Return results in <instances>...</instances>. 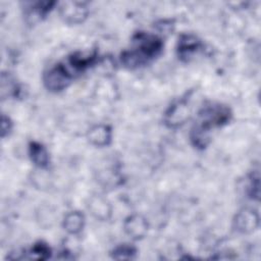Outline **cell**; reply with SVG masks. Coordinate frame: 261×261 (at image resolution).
Instances as JSON below:
<instances>
[{
	"instance_id": "obj_1",
	"label": "cell",
	"mask_w": 261,
	"mask_h": 261,
	"mask_svg": "<svg viewBox=\"0 0 261 261\" xmlns=\"http://www.w3.org/2000/svg\"><path fill=\"white\" fill-rule=\"evenodd\" d=\"M231 113L228 107L220 104H210L203 107L191 132V140L197 148H205L210 139V132L226 124Z\"/></svg>"
},
{
	"instance_id": "obj_2",
	"label": "cell",
	"mask_w": 261,
	"mask_h": 261,
	"mask_svg": "<svg viewBox=\"0 0 261 261\" xmlns=\"http://www.w3.org/2000/svg\"><path fill=\"white\" fill-rule=\"evenodd\" d=\"M163 47L162 40L150 33L139 32L133 37L132 47L123 51L120 61L127 68H137L157 57Z\"/></svg>"
},
{
	"instance_id": "obj_3",
	"label": "cell",
	"mask_w": 261,
	"mask_h": 261,
	"mask_svg": "<svg viewBox=\"0 0 261 261\" xmlns=\"http://www.w3.org/2000/svg\"><path fill=\"white\" fill-rule=\"evenodd\" d=\"M44 84L49 91L52 92H59L65 89L72 79L64 69L61 62L55 64L54 66L50 67L43 76Z\"/></svg>"
},
{
	"instance_id": "obj_4",
	"label": "cell",
	"mask_w": 261,
	"mask_h": 261,
	"mask_svg": "<svg viewBox=\"0 0 261 261\" xmlns=\"http://www.w3.org/2000/svg\"><path fill=\"white\" fill-rule=\"evenodd\" d=\"M200 41L193 35H181L178 39L177 53L181 60H188L200 48Z\"/></svg>"
},
{
	"instance_id": "obj_5",
	"label": "cell",
	"mask_w": 261,
	"mask_h": 261,
	"mask_svg": "<svg viewBox=\"0 0 261 261\" xmlns=\"http://www.w3.org/2000/svg\"><path fill=\"white\" fill-rule=\"evenodd\" d=\"M237 228L242 232H249L256 228L258 225V216L253 211H243L237 216Z\"/></svg>"
},
{
	"instance_id": "obj_6",
	"label": "cell",
	"mask_w": 261,
	"mask_h": 261,
	"mask_svg": "<svg viewBox=\"0 0 261 261\" xmlns=\"http://www.w3.org/2000/svg\"><path fill=\"white\" fill-rule=\"evenodd\" d=\"M29 153L31 160L39 167H46L49 163V155L45 147L38 143L32 142L29 147Z\"/></svg>"
},
{
	"instance_id": "obj_7",
	"label": "cell",
	"mask_w": 261,
	"mask_h": 261,
	"mask_svg": "<svg viewBox=\"0 0 261 261\" xmlns=\"http://www.w3.org/2000/svg\"><path fill=\"white\" fill-rule=\"evenodd\" d=\"M89 140L97 146H105L109 143L111 138L110 128L106 125H98L91 129Z\"/></svg>"
},
{
	"instance_id": "obj_8",
	"label": "cell",
	"mask_w": 261,
	"mask_h": 261,
	"mask_svg": "<svg viewBox=\"0 0 261 261\" xmlns=\"http://www.w3.org/2000/svg\"><path fill=\"white\" fill-rule=\"evenodd\" d=\"M84 215L77 211L69 213L64 219V227L70 233H77L84 226Z\"/></svg>"
},
{
	"instance_id": "obj_9",
	"label": "cell",
	"mask_w": 261,
	"mask_h": 261,
	"mask_svg": "<svg viewBox=\"0 0 261 261\" xmlns=\"http://www.w3.org/2000/svg\"><path fill=\"white\" fill-rule=\"evenodd\" d=\"M28 259H36V260H45L51 256V249L49 246L43 242H39L35 244L32 249L29 251Z\"/></svg>"
},
{
	"instance_id": "obj_10",
	"label": "cell",
	"mask_w": 261,
	"mask_h": 261,
	"mask_svg": "<svg viewBox=\"0 0 261 261\" xmlns=\"http://www.w3.org/2000/svg\"><path fill=\"white\" fill-rule=\"evenodd\" d=\"M136 248L127 245V244H123L120 245L118 247H116L113 252H112V257L114 259H118V260H123V259H132L134 258V256L136 255Z\"/></svg>"
},
{
	"instance_id": "obj_11",
	"label": "cell",
	"mask_w": 261,
	"mask_h": 261,
	"mask_svg": "<svg viewBox=\"0 0 261 261\" xmlns=\"http://www.w3.org/2000/svg\"><path fill=\"white\" fill-rule=\"evenodd\" d=\"M1 128H2V137H5L6 133H9L11 128V122L8 119V117H5L4 115L2 116V123H1Z\"/></svg>"
}]
</instances>
